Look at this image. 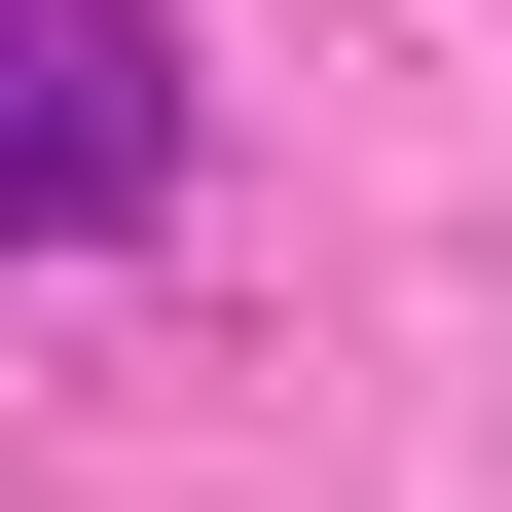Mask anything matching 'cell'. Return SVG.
Returning a JSON list of instances; mask_svg holds the SVG:
<instances>
[{
  "label": "cell",
  "mask_w": 512,
  "mask_h": 512,
  "mask_svg": "<svg viewBox=\"0 0 512 512\" xmlns=\"http://www.w3.org/2000/svg\"><path fill=\"white\" fill-rule=\"evenodd\" d=\"M183 220V0H0V256Z\"/></svg>",
  "instance_id": "1"
}]
</instances>
